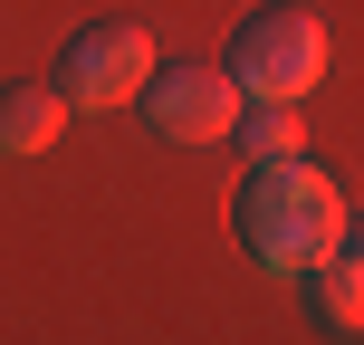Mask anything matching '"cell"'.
<instances>
[{
    "label": "cell",
    "mask_w": 364,
    "mask_h": 345,
    "mask_svg": "<svg viewBox=\"0 0 364 345\" xmlns=\"http://www.w3.org/2000/svg\"><path fill=\"white\" fill-rule=\"evenodd\" d=\"M240 240H250L259 269L307 278L316 259L346 240V192H336V182L316 173L307 154H288V164H259V173H250V192H240Z\"/></svg>",
    "instance_id": "1"
},
{
    "label": "cell",
    "mask_w": 364,
    "mask_h": 345,
    "mask_svg": "<svg viewBox=\"0 0 364 345\" xmlns=\"http://www.w3.org/2000/svg\"><path fill=\"white\" fill-rule=\"evenodd\" d=\"M326 77V19L307 0H278V10H250L230 29V87L250 106H297V96Z\"/></svg>",
    "instance_id": "2"
},
{
    "label": "cell",
    "mask_w": 364,
    "mask_h": 345,
    "mask_svg": "<svg viewBox=\"0 0 364 345\" xmlns=\"http://www.w3.org/2000/svg\"><path fill=\"white\" fill-rule=\"evenodd\" d=\"M144 77H154V38L134 29V19H96V29H77L68 48H58V77H48V87L68 96L77 115H106V106H125Z\"/></svg>",
    "instance_id": "3"
},
{
    "label": "cell",
    "mask_w": 364,
    "mask_h": 345,
    "mask_svg": "<svg viewBox=\"0 0 364 345\" xmlns=\"http://www.w3.org/2000/svg\"><path fill=\"white\" fill-rule=\"evenodd\" d=\"M134 96H144L154 134H173V144H220V134L240 125V87L211 58H173V68H154Z\"/></svg>",
    "instance_id": "4"
},
{
    "label": "cell",
    "mask_w": 364,
    "mask_h": 345,
    "mask_svg": "<svg viewBox=\"0 0 364 345\" xmlns=\"http://www.w3.org/2000/svg\"><path fill=\"white\" fill-rule=\"evenodd\" d=\"M58 125H68V96L38 87V77H10L0 87V154H48Z\"/></svg>",
    "instance_id": "5"
},
{
    "label": "cell",
    "mask_w": 364,
    "mask_h": 345,
    "mask_svg": "<svg viewBox=\"0 0 364 345\" xmlns=\"http://www.w3.org/2000/svg\"><path fill=\"white\" fill-rule=\"evenodd\" d=\"M316 307H326V327H355V317H364V269H355V240H336V250L326 259H316Z\"/></svg>",
    "instance_id": "6"
},
{
    "label": "cell",
    "mask_w": 364,
    "mask_h": 345,
    "mask_svg": "<svg viewBox=\"0 0 364 345\" xmlns=\"http://www.w3.org/2000/svg\"><path fill=\"white\" fill-rule=\"evenodd\" d=\"M230 134L259 154V164H288V154H307V125H297L288 106H240V125H230Z\"/></svg>",
    "instance_id": "7"
}]
</instances>
